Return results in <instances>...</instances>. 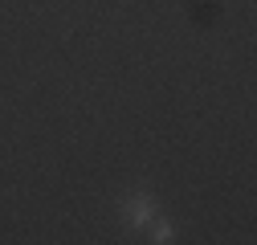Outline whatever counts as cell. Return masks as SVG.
<instances>
[{
    "label": "cell",
    "instance_id": "1",
    "mask_svg": "<svg viewBox=\"0 0 257 245\" xmlns=\"http://www.w3.org/2000/svg\"><path fill=\"white\" fill-rule=\"evenodd\" d=\"M122 221L135 225V229L151 225V221H155V196H147V192H131V196L122 200Z\"/></svg>",
    "mask_w": 257,
    "mask_h": 245
},
{
    "label": "cell",
    "instance_id": "2",
    "mask_svg": "<svg viewBox=\"0 0 257 245\" xmlns=\"http://www.w3.org/2000/svg\"><path fill=\"white\" fill-rule=\"evenodd\" d=\"M151 241H155V245H172V241H176V225H172V221H155V225H151Z\"/></svg>",
    "mask_w": 257,
    "mask_h": 245
}]
</instances>
